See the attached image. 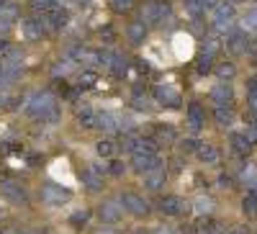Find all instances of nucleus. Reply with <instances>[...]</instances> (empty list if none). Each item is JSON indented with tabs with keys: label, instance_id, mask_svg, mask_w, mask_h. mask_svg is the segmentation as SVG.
<instances>
[{
	"label": "nucleus",
	"instance_id": "32",
	"mask_svg": "<svg viewBox=\"0 0 257 234\" xmlns=\"http://www.w3.org/2000/svg\"><path fill=\"white\" fill-rule=\"evenodd\" d=\"M95 150H98V155H100V157H111L116 147H113V142H108V139H100Z\"/></svg>",
	"mask_w": 257,
	"mask_h": 234
},
{
	"label": "nucleus",
	"instance_id": "23",
	"mask_svg": "<svg viewBox=\"0 0 257 234\" xmlns=\"http://www.w3.org/2000/svg\"><path fill=\"white\" fill-rule=\"evenodd\" d=\"M231 16H234V8L231 6H226V3H219L216 8H213V24H221V21H231Z\"/></svg>",
	"mask_w": 257,
	"mask_h": 234
},
{
	"label": "nucleus",
	"instance_id": "7",
	"mask_svg": "<svg viewBox=\"0 0 257 234\" xmlns=\"http://www.w3.org/2000/svg\"><path fill=\"white\" fill-rule=\"evenodd\" d=\"M121 206H123V211H128V214H134V216H147L149 214V203L139 193H123Z\"/></svg>",
	"mask_w": 257,
	"mask_h": 234
},
{
	"label": "nucleus",
	"instance_id": "28",
	"mask_svg": "<svg viewBox=\"0 0 257 234\" xmlns=\"http://www.w3.org/2000/svg\"><path fill=\"white\" fill-rule=\"evenodd\" d=\"M242 26H244L247 31H257V8H249V11L244 13Z\"/></svg>",
	"mask_w": 257,
	"mask_h": 234
},
{
	"label": "nucleus",
	"instance_id": "17",
	"mask_svg": "<svg viewBox=\"0 0 257 234\" xmlns=\"http://www.w3.org/2000/svg\"><path fill=\"white\" fill-rule=\"evenodd\" d=\"M82 183L88 185L90 190H98L103 185V175H100V167L98 165H90L88 170H82Z\"/></svg>",
	"mask_w": 257,
	"mask_h": 234
},
{
	"label": "nucleus",
	"instance_id": "43",
	"mask_svg": "<svg viewBox=\"0 0 257 234\" xmlns=\"http://www.w3.org/2000/svg\"><path fill=\"white\" fill-rule=\"evenodd\" d=\"M111 3H113V8H116V11H126V8H132L134 0H111Z\"/></svg>",
	"mask_w": 257,
	"mask_h": 234
},
{
	"label": "nucleus",
	"instance_id": "21",
	"mask_svg": "<svg viewBox=\"0 0 257 234\" xmlns=\"http://www.w3.org/2000/svg\"><path fill=\"white\" fill-rule=\"evenodd\" d=\"M95 119H98V113H95L93 108H88V105H82V108L77 111V124L82 126V129H93Z\"/></svg>",
	"mask_w": 257,
	"mask_h": 234
},
{
	"label": "nucleus",
	"instance_id": "33",
	"mask_svg": "<svg viewBox=\"0 0 257 234\" xmlns=\"http://www.w3.org/2000/svg\"><path fill=\"white\" fill-rule=\"evenodd\" d=\"M242 211H244L247 216H257V198L247 196V198L242 201Z\"/></svg>",
	"mask_w": 257,
	"mask_h": 234
},
{
	"label": "nucleus",
	"instance_id": "30",
	"mask_svg": "<svg viewBox=\"0 0 257 234\" xmlns=\"http://www.w3.org/2000/svg\"><path fill=\"white\" fill-rule=\"evenodd\" d=\"M18 16V8L11 3V0H8V3H3V6H0V21H13Z\"/></svg>",
	"mask_w": 257,
	"mask_h": 234
},
{
	"label": "nucleus",
	"instance_id": "36",
	"mask_svg": "<svg viewBox=\"0 0 257 234\" xmlns=\"http://www.w3.org/2000/svg\"><path fill=\"white\" fill-rule=\"evenodd\" d=\"M157 142H175V132L170 129V126H162L157 132Z\"/></svg>",
	"mask_w": 257,
	"mask_h": 234
},
{
	"label": "nucleus",
	"instance_id": "50",
	"mask_svg": "<svg viewBox=\"0 0 257 234\" xmlns=\"http://www.w3.org/2000/svg\"><path fill=\"white\" fill-rule=\"evenodd\" d=\"M77 3H80V6H90V3H93V0H77Z\"/></svg>",
	"mask_w": 257,
	"mask_h": 234
},
{
	"label": "nucleus",
	"instance_id": "39",
	"mask_svg": "<svg viewBox=\"0 0 257 234\" xmlns=\"http://www.w3.org/2000/svg\"><path fill=\"white\" fill-rule=\"evenodd\" d=\"M247 103H249V108L257 113V85H254V80H252V85H249V95H247Z\"/></svg>",
	"mask_w": 257,
	"mask_h": 234
},
{
	"label": "nucleus",
	"instance_id": "25",
	"mask_svg": "<svg viewBox=\"0 0 257 234\" xmlns=\"http://www.w3.org/2000/svg\"><path fill=\"white\" fill-rule=\"evenodd\" d=\"M231 144H234V152H237V155H247L249 147H252L244 134H231Z\"/></svg>",
	"mask_w": 257,
	"mask_h": 234
},
{
	"label": "nucleus",
	"instance_id": "47",
	"mask_svg": "<svg viewBox=\"0 0 257 234\" xmlns=\"http://www.w3.org/2000/svg\"><path fill=\"white\" fill-rule=\"evenodd\" d=\"M155 234H175L173 229H170V226H157V231Z\"/></svg>",
	"mask_w": 257,
	"mask_h": 234
},
{
	"label": "nucleus",
	"instance_id": "22",
	"mask_svg": "<svg viewBox=\"0 0 257 234\" xmlns=\"http://www.w3.org/2000/svg\"><path fill=\"white\" fill-rule=\"evenodd\" d=\"M226 47H229V52H234V54H244L247 52V39L242 36V34H231L229 39H226Z\"/></svg>",
	"mask_w": 257,
	"mask_h": 234
},
{
	"label": "nucleus",
	"instance_id": "2",
	"mask_svg": "<svg viewBox=\"0 0 257 234\" xmlns=\"http://www.w3.org/2000/svg\"><path fill=\"white\" fill-rule=\"evenodd\" d=\"M31 116L41 119V121H57L59 119V111H57V98L49 93V90H41L36 93L31 100H29V108H26Z\"/></svg>",
	"mask_w": 257,
	"mask_h": 234
},
{
	"label": "nucleus",
	"instance_id": "44",
	"mask_svg": "<svg viewBox=\"0 0 257 234\" xmlns=\"http://www.w3.org/2000/svg\"><path fill=\"white\" fill-rule=\"evenodd\" d=\"M88 221V211H82V214H75L72 216V224H85Z\"/></svg>",
	"mask_w": 257,
	"mask_h": 234
},
{
	"label": "nucleus",
	"instance_id": "41",
	"mask_svg": "<svg viewBox=\"0 0 257 234\" xmlns=\"http://www.w3.org/2000/svg\"><path fill=\"white\" fill-rule=\"evenodd\" d=\"M208 70H211V57H206V54H203V57L198 59V72H201V75H206Z\"/></svg>",
	"mask_w": 257,
	"mask_h": 234
},
{
	"label": "nucleus",
	"instance_id": "40",
	"mask_svg": "<svg viewBox=\"0 0 257 234\" xmlns=\"http://www.w3.org/2000/svg\"><path fill=\"white\" fill-rule=\"evenodd\" d=\"M201 147V142H196V139H185L183 144H180V150H185V152H196Z\"/></svg>",
	"mask_w": 257,
	"mask_h": 234
},
{
	"label": "nucleus",
	"instance_id": "10",
	"mask_svg": "<svg viewBox=\"0 0 257 234\" xmlns=\"http://www.w3.org/2000/svg\"><path fill=\"white\" fill-rule=\"evenodd\" d=\"M157 206H160V211L165 216H180V214L188 211V203L183 198H178V196H165V198H160Z\"/></svg>",
	"mask_w": 257,
	"mask_h": 234
},
{
	"label": "nucleus",
	"instance_id": "8",
	"mask_svg": "<svg viewBox=\"0 0 257 234\" xmlns=\"http://www.w3.org/2000/svg\"><path fill=\"white\" fill-rule=\"evenodd\" d=\"M70 59L90 70V67H98V65H100V52L88 49V47H77V49H72V52H70Z\"/></svg>",
	"mask_w": 257,
	"mask_h": 234
},
{
	"label": "nucleus",
	"instance_id": "54",
	"mask_svg": "<svg viewBox=\"0 0 257 234\" xmlns=\"http://www.w3.org/2000/svg\"><path fill=\"white\" fill-rule=\"evenodd\" d=\"M229 3H242V0H229Z\"/></svg>",
	"mask_w": 257,
	"mask_h": 234
},
{
	"label": "nucleus",
	"instance_id": "18",
	"mask_svg": "<svg viewBox=\"0 0 257 234\" xmlns=\"http://www.w3.org/2000/svg\"><path fill=\"white\" fill-rule=\"evenodd\" d=\"M196 155H198V160L203 165H216L219 162V150L213 144H201L198 150H196Z\"/></svg>",
	"mask_w": 257,
	"mask_h": 234
},
{
	"label": "nucleus",
	"instance_id": "11",
	"mask_svg": "<svg viewBox=\"0 0 257 234\" xmlns=\"http://www.w3.org/2000/svg\"><path fill=\"white\" fill-rule=\"evenodd\" d=\"M41 21H44V26H47L49 31H59V29H64V26H67L70 16H67V11H62V8L57 6L54 11H49V13H44V16H41Z\"/></svg>",
	"mask_w": 257,
	"mask_h": 234
},
{
	"label": "nucleus",
	"instance_id": "15",
	"mask_svg": "<svg viewBox=\"0 0 257 234\" xmlns=\"http://www.w3.org/2000/svg\"><path fill=\"white\" fill-rule=\"evenodd\" d=\"M44 31H47V26H44V21H41V18H26L24 21V34H26L29 41L41 39V36H44Z\"/></svg>",
	"mask_w": 257,
	"mask_h": 234
},
{
	"label": "nucleus",
	"instance_id": "16",
	"mask_svg": "<svg viewBox=\"0 0 257 234\" xmlns=\"http://www.w3.org/2000/svg\"><path fill=\"white\" fill-rule=\"evenodd\" d=\"M165 180H167V170L162 165L157 170H152V173H144V188H149V190H160L165 185Z\"/></svg>",
	"mask_w": 257,
	"mask_h": 234
},
{
	"label": "nucleus",
	"instance_id": "48",
	"mask_svg": "<svg viewBox=\"0 0 257 234\" xmlns=\"http://www.w3.org/2000/svg\"><path fill=\"white\" fill-rule=\"evenodd\" d=\"M229 234H249V231H247V229H244V226H237V229H231V231H229Z\"/></svg>",
	"mask_w": 257,
	"mask_h": 234
},
{
	"label": "nucleus",
	"instance_id": "26",
	"mask_svg": "<svg viewBox=\"0 0 257 234\" xmlns=\"http://www.w3.org/2000/svg\"><path fill=\"white\" fill-rule=\"evenodd\" d=\"M98 82V75H95V70H82L80 72V88H93V85Z\"/></svg>",
	"mask_w": 257,
	"mask_h": 234
},
{
	"label": "nucleus",
	"instance_id": "13",
	"mask_svg": "<svg viewBox=\"0 0 257 234\" xmlns=\"http://www.w3.org/2000/svg\"><path fill=\"white\" fill-rule=\"evenodd\" d=\"M188 126L193 132H198L206 126V111L201 108V103H190L188 105Z\"/></svg>",
	"mask_w": 257,
	"mask_h": 234
},
{
	"label": "nucleus",
	"instance_id": "14",
	"mask_svg": "<svg viewBox=\"0 0 257 234\" xmlns=\"http://www.w3.org/2000/svg\"><path fill=\"white\" fill-rule=\"evenodd\" d=\"M231 85L229 82H219V85H213V90H211V100L216 103V108L219 105H229L231 103Z\"/></svg>",
	"mask_w": 257,
	"mask_h": 234
},
{
	"label": "nucleus",
	"instance_id": "34",
	"mask_svg": "<svg viewBox=\"0 0 257 234\" xmlns=\"http://www.w3.org/2000/svg\"><path fill=\"white\" fill-rule=\"evenodd\" d=\"M185 11L190 16H201L203 13V0H185Z\"/></svg>",
	"mask_w": 257,
	"mask_h": 234
},
{
	"label": "nucleus",
	"instance_id": "42",
	"mask_svg": "<svg viewBox=\"0 0 257 234\" xmlns=\"http://www.w3.org/2000/svg\"><path fill=\"white\" fill-rule=\"evenodd\" d=\"M11 82H13V80H11V75H8V72H6L3 67H0V93H3V90L8 88Z\"/></svg>",
	"mask_w": 257,
	"mask_h": 234
},
{
	"label": "nucleus",
	"instance_id": "37",
	"mask_svg": "<svg viewBox=\"0 0 257 234\" xmlns=\"http://www.w3.org/2000/svg\"><path fill=\"white\" fill-rule=\"evenodd\" d=\"M132 103H134V108H139V111H149V108H152V105H149V98H147V95L142 98L139 93L134 95V100H132Z\"/></svg>",
	"mask_w": 257,
	"mask_h": 234
},
{
	"label": "nucleus",
	"instance_id": "9",
	"mask_svg": "<svg viewBox=\"0 0 257 234\" xmlns=\"http://www.w3.org/2000/svg\"><path fill=\"white\" fill-rule=\"evenodd\" d=\"M121 214H123V206H121V201H113V198L111 201H103L100 208H98V216L105 224H116L121 219Z\"/></svg>",
	"mask_w": 257,
	"mask_h": 234
},
{
	"label": "nucleus",
	"instance_id": "31",
	"mask_svg": "<svg viewBox=\"0 0 257 234\" xmlns=\"http://www.w3.org/2000/svg\"><path fill=\"white\" fill-rule=\"evenodd\" d=\"M242 180H244L249 188L257 185V170H254V165H247V167L242 170Z\"/></svg>",
	"mask_w": 257,
	"mask_h": 234
},
{
	"label": "nucleus",
	"instance_id": "1",
	"mask_svg": "<svg viewBox=\"0 0 257 234\" xmlns=\"http://www.w3.org/2000/svg\"><path fill=\"white\" fill-rule=\"evenodd\" d=\"M132 165H134L137 173H142V175L157 170V167L162 165V160H160V155H157V142H155V139H142V137H139V142H137V147H134V152H132Z\"/></svg>",
	"mask_w": 257,
	"mask_h": 234
},
{
	"label": "nucleus",
	"instance_id": "6",
	"mask_svg": "<svg viewBox=\"0 0 257 234\" xmlns=\"http://www.w3.org/2000/svg\"><path fill=\"white\" fill-rule=\"evenodd\" d=\"M0 196L8 198L11 203H29V193L16 180H0Z\"/></svg>",
	"mask_w": 257,
	"mask_h": 234
},
{
	"label": "nucleus",
	"instance_id": "46",
	"mask_svg": "<svg viewBox=\"0 0 257 234\" xmlns=\"http://www.w3.org/2000/svg\"><path fill=\"white\" fill-rule=\"evenodd\" d=\"M221 0H203V8H216Z\"/></svg>",
	"mask_w": 257,
	"mask_h": 234
},
{
	"label": "nucleus",
	"instance_id": "4",
	"mask_svg": "<svg viewBox=\"0 0 257 234\" xmlns=\"http://www.w3.org/2000/svg\"><path fill=\"white\" fill-rule=\"evenodd\" d=\"M100 65L108 70L111 75H116V77H123V75L128 72L126 59H123V54H118V52H100Z\"/></svg>",
	"mask_w": 257,
	"mask_h": 234
},
{
	"label": "nucleus",
	"instance_id": "19",
	"mask_svg": "<svg viewBox=\"0 0 257 234\" xmlns=\"http://www.w3.org/2000/svg\"><path fill=\"white\" fill-rule=\"evenodd\" d=\"M95 126H98V129H103V132H118V116L103 111V113H98Z\"/></svg>",
	"mask_w": 257,
	"mask_h": 234
},
{
	"label": "nucleus",
	"instance_id": "20",
	"mask_svg": "<svg viewBox=\"0 0 257 234\" xmlns=\"http://www.w3.org/2000/svg\"><path fill=\"white\" fill-rule=\"evenodd\" d=\"M126 36H128V41H132V44H142L144 36H147V26L142 24V21H132V24H128V29H126Z\"/></svg>",
	"mask_w": 257,
	"mask_h": 234
},
{
	"label": "nucleus",
	"instance_id": "55",
	"mask_svg": "<svg viewBox=\"0 0 257 234\" xmlns=\"http://www.w3.org/2000/svg\"><path fill=\"white\" fill-rule=\"evenodd\" d=\"M13 234H26V231H13Z\"/></svg>",
	"mask_w": 257,
	"mask_h": 234
},
{
	"label": "nucleus",
	"instance_id": "12",
	"mask_svg": "<svg viewBox=\"0 0 257 234\" xmlns=\"http://www.w3.org/2000/svg\"><path fill=\"white\" fill-rule=\"evenodd\" d=\"M155 98H157V103L167 105V108H178V105H180V93L175 88H170V85H157V88H155Z\"/></svg>",
	"mask_w": 257,
	"mask_h": 234
},
{
	"label": "nucleus",
	"instance_id": "49",
	"mask_svg": "<svg viewBox=\"0 0 257 234\" xmlns=\"http://www.w3.org/2000/svg\"><path fill=\"white\" fill-rule=\"evenodd\" d=\"M6 103H8V95H6V93H0V105H6Z\"/></svg>",
	"mask_w": 257,
	"mask_h": 234
},
{
	"label": "nucleus",
	"instance_id": "29",
	"mask_svg": "<svg viewBox=\"0 0 257 234\" xmlns=\"http://www.w3.org/2000/svg\"><path fill=\"white\" fill-rule=\"evenodd\" d=\"M72 67H75V62H72V59H64V62H59V65H54L52 75H54V77H59V75L64 77V75H70V72H72Z\"/></svg>",
	"mask_w": 257,
	"mask_h": 234
},
{
	"label": "nucleus",
	"instance_id": "5",
	"mask_svg": "<svg viewBox=\"0 0 257 234\" xmlns=\"http://www.w3.org/2000/svg\"><path fill=\"white\" fill-rule=\"evenodd\" d=\"M70 198H72L70 190L57 185V183H47L44 188H41V201L49 203V206H62L64 201H70Z\"/></svg>",
	"mask_w": 257,
	"mask_h": 234
},
{
	"label": "nucleus",
	"instance_id": "51",
	"mask_svg": "<svg viewBox=\"0 0 257 234\" xmlns=\"http://www.w3.org/2000/svg\"><path fill=\"white\" fill-rule=\"evenodd\" d=\"M6 47H8V44H6V41H3V39H0V52H3Z\"/></svg>",
	"mask_w": 257,
	"mask_h": 234
},
{
	"label": "nucleus",
	"instance_id": "38",
	"mask_svg": "<svg viewBox=\"0 0 257 234\" xmlns=\"http://www.w3.org/2000/svg\"><path fill=\"white\" fill-rule=\"evenodd\" d=\"M216 75L221 77V80H229V77H234V65H219V70H216Z\"/></svg>",
	"mask_w": 257,
	"mask_h": 234
},
{
	"label": "nucleus",
	"instance_id": "52",
	"mask_svg": "<svg viewBox=\"0 0 257 234\" xmlns=\"http://www.w3.org/2000/svg\"><path fill=\"white\" fill-rule=\"evenodd\" d=\"M98 234H111V229H98Z\"/></svg>",
	"mask_w": 257,
	"mask_h": 234
},
{
	"label": "nucleus",
	"instance_id": "27",
	"mask_svg": "<svg viewBox=\"0 0 257 234\" xmlns=\"http://www.w3.org/2000/svg\"><path fill=\"white\" fill-rule=\"evenodd\" d=\"M31 6H34V11H39L41 16H44V13L57 8V0H31Z\"/></svg>",
	"mask_w": 257,
	"mask_h": 234
},
{
	"label": "nucleus",
	"instance_id": "53",
	"mask_svg": "<svg viewBox=\"0 0 257 234\" xmlns=\"http://www.w3.org/2000/svg\"><path fill=\"white\" fill-rule=\"evenodd\" d=\"M249 49H254V52H257V39H254V41H252V44H249Z\"/></svg>",
	"mask_w": 257,
	"mask_h": 234
},
{
	"label": "nucleus",
	"instance_id": "45",
	"mask_svg": "<svg viewBox=\"0 0 257 234\" xmlns=\"http://www.w3.org/2000/svg\"><path fill=\"white\" fill-rule=\"evenodd\" d=\"M111 173L113 175H123V162H111Z\"/></svg>",
	"mask_w": 257,
	"mask_h": 234
},
{
	"label": "nucleus",
	"instance_id": "3",
	"mask_svg": "<svg viewBox=\"0 0 257 234\" xmlns=\"http://www.w3.org/2000/svg\"><path fill=\"white\" fill-rule=\"evenodd\" d=\"M165 16H170V6L162 0H155V3H147L142 8V24H162Z\"/></svg>",
	"mask_w": 257,
	"mask_h": 234
},
{
	"label": "nucleus",
	"instance_id": "35",
	"mask_svg": "<svg viewBox=\"0 0 257 234\" xmlns=\"http://www.w3.org/2000/svg\"><path fill=\"white\" fill-rule=\"evenodd\" d=\"M211 208H213L211 198H198L196 201V211H198V214H211Z\"/></svg>",
	"mask_w": 257,
	"mask_h": 234
},
{
	"label": "nucleus",
	"instance_id": "24",
	"mask_svg": "<svg viewBox=\"0 0 257 234\" xmlns=\"http://www.w3.org/2000/svg\"><path fill=\"white\" fill-rule=\"evenodd\" d=\"M213 116H216V124H219V126H231V124H234V111L229 108V105H219Z\"/></svg>",
	"mask_w": 257,
	"mask_h": 234
}]
</instances>
